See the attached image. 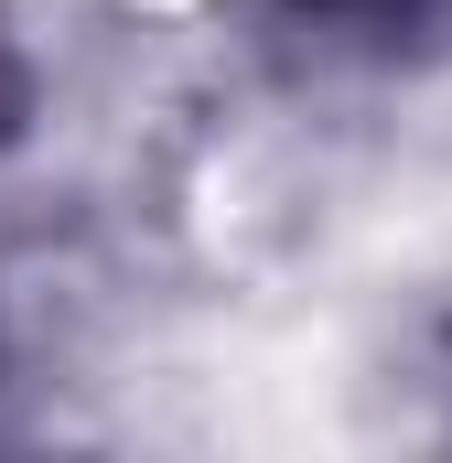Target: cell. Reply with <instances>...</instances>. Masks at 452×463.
<instances>
[{
  "label": "cell",
  "mask_w": 452,
  "mask_h": 463,
  "mask_svg": "<svg viewBox=\"0 0 452 463\" xmlns=\"http://www.w3.org/2000/svg\"><path fill=\"white\" fill-rule=\"evenodd\" d=\"M291 22H313L324 43H366V54H388V43H410V33H431L452 0H280Z\"/></svg>",
  "instance_id": "6da1fadb"
},
{
  "label": "cell",
  "mask_w": 452,
  "mask_h": 463,
  "mask_svg": "<svg viewBox=\"0 0 452 463\" xmlns=\"http://www.w3.org/2000/svg\"><path fill=\"white\" fill-rule=\"evenodd\" d=\"M22 109H33V54H22V33H11V11H0V151L22 140Z\"/></svg>",
  "instance_id": "7a4b0ae2"
}]
</instances>
